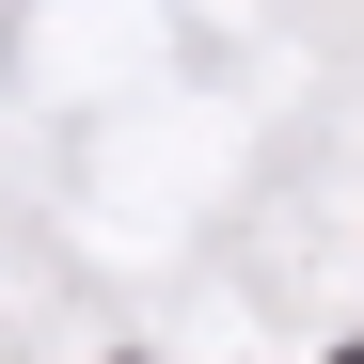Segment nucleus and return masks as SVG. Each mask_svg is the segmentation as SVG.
I'll return each mask as SVG.
<instances>
[{"instance_id": "obj_1", "label": "nucleus", "mask_w": 364, "mask_h": 364, "mask_svg": "<svg viewBox=\"0 0 364 364\" xmlns=\"http://www.w3.org/2000/svg\"><path fill=\"white\" fill-rule=\"evenodd\" d=\"M348 364H364V348H348Z\"/></svg>"}]
</instances>
